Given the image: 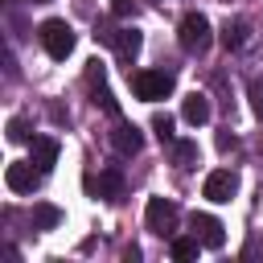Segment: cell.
<instances>
[{"mask_svg": "<svg viewBox=\"0 0 263 263\" xmlns=\"http://www.w3.org/2000/svg\"><path fill=\"white\" fill-rule=\"evenodd\" d=\"M177 37H181V49L185 53H205L210 49V21H205V12H185L181 16V25H177Z\"/></svg>", "mask_w": 263, "mask_h": 263, "instance_id": "6da1fadb", "label": "cell"}, {"mask_svg": "<svg viewBox=\"0 0 263 263\" xmlns=\"http://www.w3.org/2000/svg\"><path fill=\"white\" fill-rule=\"evenodd\" d=\"M41 45H45V53H49L53 62H66V58L74 53V29H70L62 16H49V21L41 25Z\"/></svg>", "mask_w": 263, "mask_h": 263, "instance_id": "7a4b0ae2", "label": "cell"}, {"mask_svg": "<svg viewBox=\"0 0 263 263\" xmlns=\"http://www.w3.org/2000/svg\"><path fill=\"white\" fill-rule=\"evenodd\" d=\"M132 86H136V95H140L144 103H160V99L173 95V74H168V70H140V74L132 78Z\"/></svg>", "mask_w": 263, "mask_h": 263, "instance_id": "3957f363", "label": "cell"}, {"mask_svg": "<svg viewBox=\"0 0 263 263\" xmlns=\"http://www.w3.org/2000/svg\"><path fill=\"white\" fill-rule=\"evenodd\" d=\"M144 222L152 234H168L177 226V205L168 197H148V210H144Z\"/></svg>", "mask_w": 263, "mask_h": 263, "instance_id": "277c9868", "label": "cell"}, {"mask_svg": "<svg viewBox=\"0 0 263 263\" xmlns=\"http://www.w3.org/2000/svg\"><path fill=\"white\" fill-rule=\"evenodd\" d=\"M4 181H8L12 193H33V185L41 181V168H37L33 160H12V164L4 168Z\"/></svg>", "mask_w": 263, "mask_h": 263, "instance_id": "5b68a950", "label": "cell"}, {"mask_svg": "<svg viewBox=\"0 0 263 263\" xmlns=\"http://www.w3.org/2000/svg\"><path fill=\"white\" fill-rule=\"evenodd\" d=\"M111 148H115L119 156H136V152L144 148V136L136 132V123H127V119L119 115L115 127H111Z\"/></svg>", "mask_w": 263, "mask_h": 263, "instance_id": "8992f818", "label": "cell"}, {"mask_svg": "<svg viewBox=\"0 0 263 263\" xmlns=\"http://www.w3.org/2000/svg\"><path fill=\"white\" fill-rule=\"evenodd\" d=\"M234 189H238V177H234L230 168H214V173L205 177V185H201V197H210V201H230Z\"/></svg>", "mask_w": 263, "mask_h": 263, "instance_id": "52a82bcc", "label": "cell"}, {"mask_svg": "<svg viewBox=\"0 0 263 263\" xmlns=\"http://www.w3.org/2000/svg\"><path fill=\"white\" fill-rule=\"evenodd\" d=\"M189 226H193V234H197L210 251H222V247H226V226H222L218 218H210V214H193Z\"/></svg>", "mask_w": 263, "mask_h": 263, "instance_id": "ba28073f", "label": "cell"}, {"mask_svg": "<svg viewBox=\"0 0 263 263\" xmlns=\"http://www.w3.org/2000/svg\"><path fill=\"white\" fill-rule=\"evenodd\" d=\"M111 45H115V53L123 58V62H132L136 53H140V45H144V37L136 33V29H115V33H103Z\"/></svg>", "mask_w": 263, "mask_h": 263, "instance_id": "9c48e42d", "label": "cell"}, {"mask_svg": "<svg viewBox=\"0 0 263 263\" xmlns=\"http://www.w3.org/2000/svg\"><path fill=\"white\" fill-rule=\"evenodd\" d=\"M33 164L41 173H49L58 164V140L53 136H33Z\"/></svg>", "mask_w": 263, "mask_h": 263, "instance_id": "30bf717a", "label": "cell"}, {"mask_svg": "<svg viewBox=\"0 0 263 263\" xmlns=\"http://www.w3.org/2000/svg\"><path fill=\"white\" fill-rule=\"evenodd\" d=\"M181 115H185V123H193V127H201V123H210V99L205 95H189L185 103H181Z\"/></svg>", "mask_w": 263, "mask_h": 263, "instance_id": "8fae6325", "label": "cell"}, {"mask_svg": "<svg viewBox=\"0 0 263 263\" xmlns=\"http://www.w3.org/2000/svg\"><path fill=\"white\" fill-rule=\"evenodd\" d=\"M99 197H107V201H119L123 197V173L119 168H103L99 173Z\"/></svg>", "mask_w": 263, "mask_h": 263, "instance_id": "7c38bea8", "label": "cell"}, {"mask_svg": "<svg viewBox=\"0 0 263 263\" xmlns=\"http://www.w3.org/2000/svg\"><path fill=\"white\" fill-rule=\"evenodd\" d=\"M201 247H205V242H201L197 234H181V238H173V247H168V251H173V259H177V263H189V259H197V251H201Z\"/></svg>", "mask_w": 263, "mask_h": 263, "instance_id": "4fadbf2b", "label": "cell"}, {"mask_svg": "<svg viewBox=\"0 0 263 263\" xmlns=\"http://www.w3.org/2000/svg\"><path fill=\"white\" fill-rule=\"evenodd\" d=\"M222 45L226 49H242L247 45V21H226L222 25Z\"/></svg>", "mask_w": 263, "mask_h": 263, "instance_id": "5bb4252c", "label": "cell"}, {"mask_svg": "<svg viewBox=\"0 0 263 263\" xmlns=\"http://www.w3.org/2000/svg\"><path fill=\"white\" fill-rule=\"evenodd\" d=\"M58 222H62V210L58 205H45V201L33 205V230H53Z\"/></svg>", "mask_w": 263, "mask_h": 263, "instance_id": "9a60e30c", "label": "cell"}, {"mask_svg": "<svg viewBox=\"0 0 263 263\" xmlns=\"http://www.w3.org/2000/svg\"><path fill=\"white\" fill-rule=\"evenodd\" d=\"M173 160H177V168H193L197 144H193V140H173Z\"/></svg>", "mask_w": 263, "mask_h": 263, "instance_id": "2e32d148", "label": "cell"}, {"mask_svg": "<svg viewBox=\"0 0 263 263\" xmlns=\"http://www.w3.org/2000/svg\"><path fill=\"white\" fill-rule=\"evenodd\" d=\"M152 132H156V140H160V144H173V115L156 111V115H152Z\"/></svg>", "mask_w": 263, "mask_h": 263, "instance_id": "e0dca14e", "label": "cell"}, {"mask_svg": "<svg viewBox=\"0 0 263 263\" xmlns=\"http://www.w3.org/2000/svg\"><path fill=\"white\" fill-rule=\"evenodd\" d=\"M8 140L12 144H25V140H33V132H29V119H8Z\"/></svg>", "mask_w": 263, "mask_h": 263, "instance_id": "ac0fdd59", "label": "cell"}, {"mask_svg": "<svg viewBox=\"0 0 263 263\" xmlns=\"http://www.w3.org/2000/svg\"><path fill=\"white\" fill-rule=\"evenodd\" d=\"M111 12L119 21H127V16H136V0H111Z\"/></svg>", "mask_w": 263, "mask_h": 263, "instance_id": "d6986e66", "label": "cell"}, {"mask_svg": "<svg viewBox=\"0 0 263 263\" xmlns=\"http://www.w3.org/2000/svg\"><path fill=\"white\" fill-rule=\"evenodd\" d=\"M251 107H255V115L263 119V86H259V82H251Z\"/></svg>", "mask_w": 263, "mask_h": 263, "instance_id": "ffe728a7", "label": "cell"}, {"mask_svg": "<svg viewBox=\"0 0 263 263\" xmlns=\"http://www.w3.org/2000/svg\"><path fill=\"white\" fill-rule=\"evenodd\" d=\"M234 144H238V140H234V136H226V132H222V136H218V148H222V152H230V148H234Z\"/></svg>", "mask_w": 263, "mask_h": 263, "instance_id": "44dd1931", "label": "cell"}, {"mask_svg": "<svg viewBox=\"0 0 263 263\" xmlns=\"http://www.w3.org/2000/svg\"><path fill=\"white\" fill-rule=\"evenodd\" d=\"M33 4H45V0H33Z\"/></svg>", "mask_w": 263, "mask_h": 263, "instance_id": "7402d4cb", "label": "cell"}]
</instances>
